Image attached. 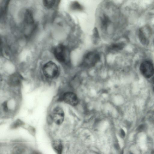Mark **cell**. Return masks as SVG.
Segmentation results:
<instances>
[{
	"label": "cell",
	"instance_id": "obj_1",
	"mask_svg": "<svg viewBox=\"0 0 154 154\" xmlns=\"http://www.w3.org/2000/svg\"><path fill=\"white\" fill-rule=\"evenodd\" d=\"M100 60V55L97 52L90 51L84 56L81 65L86 67H92L94 66Z\"/></svg>",
	"mask_w": 154,
	"mask_h": 154
},
{
	"label": "cell",
	"instance_id": "obj_2",
	"mask_svg": "<svg viewBox=\"0 0 154 154\" xmlns=\"http://www.w3.org/2000/svg\"><path fill=\"white\" fill-rule=\"evenodd\" d=\"M42 71L45 76L49 79L54 78L59 72L57 66L51 61L48 62L44 65Z\"/></svg>",
	"mask_w": 154,
	"mask_h": 154
},
{
	"label": "cell",
	"instance_id": "obj_3",
	"mask_svg": "<svg viewBox=\"0 0 154 154\" xmlns=\"http://www.w3.org/2000/svg\"><path fill=\"white\" fill-rule=\"evenodd\" d=\"M54 54L55 58L59 62L64 63L66 61L67 51L66 47L62 44H59L55 48Z\"/></svg>",
	"mask_w": 154,
	"mask_h": 154
},
{
	"label": "cell",
	"instance_id": "obj_4",
	"mask_svg": "<svg viewBox=\"0 0 154 154\" xmlns=\"http://www.w3.org/2000/svg\"><path fill=\"white\" fill-rule=\"evenodd\" d=\"M140 69L142 75L146 78H150L154 73L153 65L149 61L143 62L140 65Z\"/></svg>",
	"mask_w": 154,
	"mask_h": 154
},
{
	"label": "cell",
	"instance_id": "obj_5",
	"mask_svg": "<svg viewBox=\"0 0 154 154\" xmlns=\"http://www.w3.org/2000/svg\"><path fill=\"white\" fill-rule=\"evenodd\" d=\"M64 117V112L61 108L57 107L54 109L51 117L53 120L57 124H61L63 121Z\"/></svg>",
	"mask_w": 154,
	"mask_h": 154
},
{
	"label": "cell",
	"instance_id": "obj_6",
	"mask_svg": "<svg viewBox=\"0 0 154 154\" xmlns=\"http://www.w3.org/2000/svg\"><path fill=\"white\" fill-rule=\"evenodd\" d=\"M62 99L66 103L72 106L76 105L78 102V99L77 95L71 92L64 93L63 95Z\"/></svg>",
	"mask_w": 154,
	"mask_h": 154
},
{
	"label": "cell",
	"instance_id": "obj_7",
	"mask_svg": "<svg viewBox=\"0 0 154 154\" xmlns=\"http://www.w3.org/2000/svg\"><path fill=\"white\" fill-rule=\"evenodd\" d=\"M24 21L27 26H33L34 24L32 14L29 10H26L25 13Z\"/></svg>",
	"mask_w": 154,
	"mask_h": 154
},
{
	"label": "cell",
	"instance_id": "obj_8",
	"mask_svg": "<svg viewBox=\"0 0 154 154\" xmlns=\"http://www.w3.org/2000/svg\"><path fill=\"white\" fill-rule=\"evenodd\" d=\"M139 40L142 44L144 45H147L149 43V40L148 36L143 29H140L139 32Z\"/></svg>",
	"mask_w": 154,
	"mask_h": 154
},
{
	"label": "cell",
	"instance_id": "obj_9",
	"mask_svg": "<svg viewBox=\"0 0 154 154\" xmlns=\"http://www.w3.org/2000/svg\"><path fill=\"white\" fill-rule=\"evenodd\" d=\"M124 44L121 43H116L112 44L108 48V51L110 52H113L121 50L123 48Z\"/></svg>",
	"mask_w": 154,
	"mask_h": 154
},
{
	"label": "cell",
	"instance_id": "obj_10",
	"mask_svg": "<svg viewBox=\"0 0 154 154\" xmlns=\"http://www.w3.org/2000/svg\"><path fill=\"white\" fill-rule=\"evenodd\" d=\"M54 149L57 154H61L63 150V146L60 141L59 140H56L54 141L52 144Z\"/></svg>",
	"mask_w": 154,
	"mask_h": 154
},
{
	"label": "cell",
	"instance_id": "obj_11",
	"mask_svg": "<svg viewBox=\"0 0 154 154\" xmlns=\"http://www.w3.org/2000/svg\"><path fill=\"white\" fill-rule=\"evenodd\" d=\"M8 1H3L1 2L0 5V17L1 18H3L6 14L7 8L9 3Z\"/></svg>",
	"mask_w": 154,
	"mask_h": 154
},
{
	"label": "cell",
	"instance_id": "obj_12",
	"mask_svg": "<svg viewBox=\"0 0 154 154\" xmlns=\"http://www.w3.org/2000/svg\"><path fill=\"white\" fill-rule=\"evenodd\" d=\"M56 0H43V3L44 6L48 9H51L53 7L56 3Z\"/></svg>",
	"mask_w": 154,
	"mask_h": 154
},
{
	"label": "cell",
	"instance_id": "obj_13",
	"mask_svg": "<svg viewBox=\"0 0 154 154\" xmlns=\"http://www.w3.org/2000/svg\"><path fill=\"white\" fill-rule=\"evenodd\" d=\"M24 148L21 145H17L13 148L12 154H22L24 151Z\"/></svg>",
	"mask_w": 154,
	"mask_h": 154
},
{
	"label": "cell",
	"instance_id": "obj_14",
	"mask_svg": "<svg viewBox=\"0 0 154 154\" xmlns=\"http://www.w3.org/2000/svg\"><path fill=\"white\" fill-rule=\"evenodd\" d=\"M71 7L74 10H81L82 7L78 3L74 2L71 5Z\"/></svg>",
	"mask_w": 154,
	"mask_h": 154
},
{
	"label": "cell",
	"instance_id": "obj_15",
	"mask_svg": "<svg viewBox=\"0 0 154 154\" xmlns=\"http://www.w3.org/2000/svg\"><path fill=\"white\" fill-rule=\"evenodd\" d=\"M14 76L12 78V79L11 80V83L13 84H17L20 82V78L18 76Z\"/></svg>",
	"mask_w": 154,
	"mask_h": 154
},
{
	"label": "cell",
	"instance_id": "obj_16",
	"mask_svg": "<svg viewBox=\"0 0 154 154\" xmlns=\"http://www.w3.org/2000/svg\"><path fill=\"white\" fill-rule=\"evenodd\" d=\"M21 122H16L13 125V128H16V127H17L20 126V125H21Z\"/></svg>",
	"mask_w": 154,
	"mask_h": 154
},
{
	"label": "cell",
	"instance_id": "obj_17",
	"mask_svg": "<svg viewBox=\"0 0 154 154\" xmlns=\"http://www.w3.org/2000/svg\"><path fill=\"white\" fill-rule=\"evenodd\" d=\"M3 107L4 108V109L5 111H7V104L6 103H4L3 104Z\"/></svg>",
	"mask_w": 154,
	"mask_h": 154
},
{
	"label": "cell",
	"instance_id": "obj_18",
	"mask_svg": "<svg viewBox=\"0 0 154 154\" xmlns=\"http://www.w3.org/2000/svg\"><path fill=\"white\" fill-rule=\"evenodd\" d=\"M153 114L154 115H152V118L153 121V122H154V114Z\"/></svg>",
	"mask_w": 154,
	"mask_h": 154
},
{
	"label": "cell",
	"instance_id": "obj_19",
	"mask_svg": "<svg viewBox=\"0 0 154 154\" xmlns=\"http://www.w3.org/2000/svg\"><path fill=\"white\" fill-rule=\"evenodd\" d=\"M32 154H39L37 152H33Z\"/></svg>",
	"mask_w": 154,
	"mask_h": 154
},
{
	"label": "cell",
	"instance_id": "obj_20",
	"mask_svg": "<svg viewBox=\"0 0 154 154\" xmlns=\"http://www.w3.org/2000/svg\"><path fill=\"white\" fill-rule=\"evenodd\" d=\"M152 82H153V83L154 84V77L152 79Z\"/></svg>",
	"mask_w": 154,
	"mask_h": 154
},
{
	"label": "cell",
	"instance_id": "obj_21",
	"mask_svg": "<svg viewBox=\"0 0 154 154\" xmlns=\"http://www.w3.org/2000/svg\"><path fill=\"white\" fill-rule=\"evenodd\" d=\"M153 91H154V87L153 88Z\"/></svg>",
	"mask_w": 154,
	"mask_h": 154
}]
</instances>
